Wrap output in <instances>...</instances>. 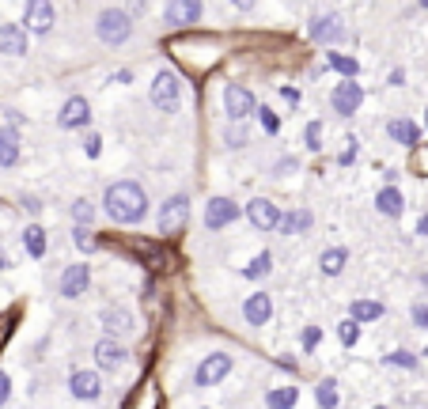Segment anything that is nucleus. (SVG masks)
Masks as SVG:
<instances>
[{
    "instance_id": "nucleus-35",
    "label": "nucleus",
    "mask_w": 428,
    "mask_h": 409,
    "mask_svg": "<svg viewBox=\"0 0 428 409\" xmlns=\"http://www.w3.org/2000/svg\"><path fill=\"white\" fill-rule=\"evenodd\" d=\"M303 145L311 148V152L322 148V121H307V129H303Z\"/></svg>"
},
{
    "instance_id": "nucleus-21",
    "label": "nucleus",
    "mask_w": 428,
    "mask_h": 409,
    "mask_svg": "<svg viewBox=\"0 0 428 409\" xmlns=\"http://www.w3.org/2000/svg\"><path fill=\"white\" fill-rule=\"evenodd\" d=\"M19 163V133L16 125L0 129V167H16Z\"/></svg>"
},
{
    "instance_id": "nucleus-33",
    "label": "nucleus",
    "mask_w": 428,
    "mask_h": 409,
    "mask_svg": "<svg viewBox=\"0 0 428 409\" xmlns=\"http://www.w3.org/2000/svg\"><path fill=\"white\" fill-rule=\"evenodd\" d=\"M224 140H227V148H243L247 140H250V129H247V121H232L224 133Z\"/></svg>"
},
{
    "instance_id": "nucleus-45",
    "label": "nucleus",
    "mask_w": 428,
    "mask_h": 409,
    "mask_svg": "<svg viewBox=\"0 0 428 409\" xmlns=\"http://www.w3.org/2000/svg\"><path fill=\"white\" fill-rule=\"evenodd\" d=\"M23 208H27V213H35V216H38V208H42V201H38V197H27V201H23Z\"/></svg>"
},
{
    "instance_id": "nucleus-52",
    "label": "nucleus",
    "mask_w": 428,
    "mask_h": 409,
    "mask_svg": "<svg viewBox=\"0 0 428 409\" xmlns=\"http://www.w3.org/2000/svg\"><path fill=\"white\" fill-rule=\"evenodd\" d=\"M376 409H387V405H376Z\"/></svg>"
},
{
    "instance_id": "nucleus-29",
    "label": "nucleus",
    "mask_w": 428,
    "mask_h": 409,
    "mask_svg": "<svg viewBox=\"0 0 428 409\" xmlns=\"http://www.w3.org/2000/svg\"><path fill=\"white\" fill-rule=\"evenodd\" d=\"M243 273H247L250 281H266L269 273H273V254H269V250H261V254H258V258H254V262L247 265Z\"/></svg>"
},
{
    "instance_id": "nucleus-48",
    "label": "nucleus",
    "mask_w": 428,
    "mask_h": 409,
    "mask_svg": "<svg viewBox=\"0 0 428 409\" xmlns=\"http://www.w3.org/2000/svg\"><path fill=\"white\" fill-rule=\"evenodd\" d=\"M129 80H133V72H129V69L125 72H114V84H129Z\"/></svg>"
},
{
    "instance_id": "nucleus-17",
    "label": "nucleus",
    "mask_w": 428,
    "mask_h": 409,
    "mask_svg": "<svg viewBox=\"0 0 428 409\" xmlns=\"http://www.w3.org/2000/svg\"><path fill=\"white\" fill-rule=\"evenodd\" d=\"M243 318H247V326H266L269 318H273V300H269V292L247 296V300H243Z\"/></svg>"
},
{
    "instance_id": "nucleus-50",
    "label": "nucleus",
    "mask_w": 428,
    "mask_h": 409,
    "mask_svg": "<svg viewBox=\"0 0 428 409\" xmlns=\"http://www.w3.org/2000/svg\"><path fill=\"white\" fill-rule=\"evenodd\" d=\"M424 129H428V110H424Z\"/></svg>"
},
{
    "instance_id": "nucleus-51",
    "label": "nucleus",
    "mask_w": 428,
    "mask_h": 409,
    "mask_svg": "<svg viewBox=\"0 0 428 409\" xmlns=\"http://www.w3.org/2000/svg\"><path fill=\"white\" fill-rule=\"evenodd\" d=\"M421 8H428V0H421Z\"/></svg>"
},
{
    "instance_id": "nucleus-28",
    "label": "nucleus",
    "mask_w": 428,
    "mask_h": 409,
    "mask_svg": "<svg viewBox=\"0 0 428 409\" xmlns=\"http://www.w3.org/2000/svg\"><path fill=\"white\" fill-rule=\"evenodd\" d=\"M23 250L30 254V258H42V254H46V231H42L38 224H30L23 231Z\"/></svg>"
},
{
    "instance_id": "nucleus-25",
    "label": "nucleus",
    "mask_w": 428,
    "mask_h": 409,
    "mask_svg": "<svg viewBox=\"0 0 428 409\" xmlns=\"http://www.w3.org/2000/svg\"><path fill=\"white\" fill-rule=\"evenodd\" d=\"M349 318L353 323H376V318H383V303L379 300H356L349 307Z\"/></svg>"
},
{
    "instance_id": "nucleus-22",
    "label": "nucleus",
    "mask_w": 428,
    "mask_h": 409,
    "mask_svg": "<svg viewBox=\"0 0 428 409\" xmlns=\"http://www.w3.org/2000/svg\"><path fill=\"white\" fill-rule=\"evenodd\" d=\"M103 326L111 330V334L118 337V334H129V330H133V315L125 311V307H103Z\"/></svg>"
},
{
    "instance_id": "nucleus-31",
    "label": "nucleus",
    "mask_w": 428,
    "mask_h": 409,
    "mask_svg": "<svg viewBox=\"0 0 428 409\" xmlns=\"http://www.w3.org/2000/svg\"><path fill=\"white\" fill-rule=\"evenodd\" d=\"M72 242H76V250H80V254H95V247H98L95 231H91V228H84V224H76V231H72Z\"/></svg>"
},
{
    "instance_id": "nucleus-13",
    "label": "nucleus",
    "mask_w": 428,
    "mask_h": 409,
    "mask_svg": "<svg viewBox=\"0 0 428 409\" xmlns=\"http://www.w3.org/2000/svg\"><path fill=\"white\" fill-rule=\"evenodd\" d=\"M201 8H205V0H167L163 19H167L171 27H190L201 19Z\"/></svg>"
},
{
    "instance_id": "nucleus-42",
    "label": "nucleus",
    "mask_w": 428,
    "mask_h": 409,
    "mask_svg": "<svg viewBox=\"0 0 428 409\" xmlns=\"http://www.w3.org/2000/svg\"><path fill=\"white\" fill-rule=\"evenodd\" d=\"M12 398V379H8V371H0V405Z\"/></svg>"
},
{
    "instance_id": "nucleus-41",
    "label": "nucleus",
    "mask_w": 428,
    "mask_h": 409,
    "mask_svg": "<svg viewBox=\"0 0 428 409\" xmlns=\"http://www.w3.org/2000/svg\"><path fill=\"white\" fill-rule=\"evenodd\" d=\"M413 326H421V330H428V303H413Z\"/></svg>"
},
{
    "instance_id": "nucleus-38",
    "label": "nucleus",
    "mask_w": 428,
    "mask_h": 409,
    "mask_svg": "<svg viewBox=\"0 0 428 409\" xmlns=\"http://www.w3.org/2000/svg\"><path fill=\"white\" fill-rule=\"evenodd\" d=\"M98 152H103V137H98V133H87L84 137V156L98 159Z\"/></svg>"
},
{
    "instance_id": "nucleus-2",
    "label": "nucleus",
    "mask_w": 428,
    "mask_h": 409,
    "mask_svg": "<svg viewBox=\"0 0 428 409\" xmlns=\"http://www.w3.org/2000/svg\"><path fill=\"white\" fill-rule=\"evenodd\" d=\"M148 99H152V106H156L159 114H174V110H179V103H182V84H179V76H174L171 69H159L156 76H152Z\"/></svg>"
},
{
    "instance_id": "nucleus-23",
    "label": "nucleus",
    "mask_w": 428,
    "mask_h": 409,
    "mask_svg": "<svg viewBox=\"0 0 428 409\" xmlns=\"http://www.w3.org/2000/svg\"><path fill=\"white\" fill-rule=\"evenodd\" d=\"M387 133H390V140H398V145H405V148H417V140H421V129H417L413 121H405V118H394L387 125Z\"/></svg>"
},
{
    "instance_id": "nucleus-46",
    "label": "nucleus",
    "mask_w": 428,
    "mask_h": 409,
    "mask_svg": "<svg viewBox=\"0 0 428 409\" xmlns=\"http://www.w3.org/2000/svg\"><path fill=\"white\" fill-rule=\"evenodd\" d=\"M232 4L239 8V12H250V8H254V4H258V0H232Z\"/></svg>"
},
{
    "instance_id": "nucleus-12",
    "label": "nucleus",
    "mask_w": 428,
    "mask_h": 409,
    "mask_svg": "<svg viewBox=\"0 0 428 409\" xmlns=\"http://www.w3.org/2000/svg\"><path fill=\"white\" fill-rule=\"evenodd\" d=\"M87 121H91V103H87L84 95L64 99V106H61V114H57V125L61 129H84Z\"/></svg>"
},
{
    "instance_id": "nucleus-32",
    "label": "nucleus",
    "mask_w": 428,
    "mask_h": 409,
    "mask_svg": "<svg viewBox=\"0 0 428 409\" xmlns=\"http://www.w3.org/2000/svg\"><path fill=\"white\" fill-rule=\"evenodd\" d=\"M337 341H342L345 349H353L356 341H360V323H353V318H342V323H337Z\"/></svg>"
},
{
    "instance_id": "nucleus-20",
    "label": "nucleus",
    "mask_w": 428,
    "mask_h": 409,
    "mask_svg": "<svg viewBox=\"0 0 428 409\" xmlns=\"http://www.w3.org/2000/svg\"><path fill=\"white\" fill-rule=\"evenodd\" d=\"M311 224H315V216L307 213V208H292V213H281L277 231H281V235H303Z\"/></svg>"
},
{
    "instance_id": "nucleus-11",
    "label": "nucleus",
    "mask_w": 428,
    "mask_h": 409,
    "mask_svg": "<svg viewBox=\"0 0 428 409\" xmlns=\"http://www.w3.org/2000/svg\"><path fill=\"white\" fill-rule=\"evenodd\" d=\"M23 30L50 35V30H53V4H50V0H27V8H23Z\"/></svg>"
},
{
    "instance_id": "nucleus-27",
    "label": "nucleus",
    "mask_w": 428,
    "mask_h": 409,
    "mask_svg": "<svg viewBox=\"0 0 428 409\" xmlns=\"http://www.w3.org/2000/svg\"><path fill=\"white\" fill-rule=\"evenodd\" d=\"M295 402H300V391H295V386H273V391L266 394L269 409H292Z\"/></svg>"
},
{
    "instance_id": "nucleus-8",
    "label": "nucleus",
    "mask_w": 428,
    "mask_h": 409,
    "mask_svg": "<svg viewBox=\"0 0 428 409\" xmlns=\"http://www.w3.org/2000/svg\"><path fill=\"white\" fill-rule=\"evenodd\" d=\"M239 216H243V208H239L232 197H213V201L205 205V228L208 231H220L227 224H235Z\"/></svg>"
},
{
    "instance_id": "nucleus-10",
    "label": "nucleus",
    "mask_w": 428,
    "mask_h": 409,
    "mask_svg": "<svg viewBox=\"0 0 428 409\" xmlns=\"http://www.w3.org/2000/svg\"><path fill=\"white\" fill-rule=\"evenodd\" d=\"M87 288H91V269H87L84 262L64 265V273H61V296L64 300H80V296H87Z\"/></svg>"
},
{
    "instance_id": "nucleus-16",
    "label": "nucleus",
    "mask_w": 428,
    "mask_h": 409,
    "mask_svg": "<svg viewBox=\"0 0 428 409\" xmlns=\"http://www.w3.org/2000/svg\"><path fill=\"white\" fill-rule=\"evenodd\" d=\"M125 357H129V352H125V345H118L114 337L95 341V364H98L103 371H118V368L125 364Z\"/></svg>"
},
{
    "instance_id": "nucleus-5",
    "label": "nucleus",
    "mask_w": 428,
    "mask_h": 409,
    "mask_svg": "<svg viewBox=\"0 0 428 409\" xmlns=\"http://www.w3.org/2000/svg\"><path fill=\"white\" fill-rule=\"evenodd\" d=\"M224 110H227V118H232V121L254 118V114H258L254 91H250V87H243V84H227V87H224Z\"/></svg>"
},
{
    "instance_id": "nucleus-40",
    "label": "nucleus",
    "mask_w": 428,
    "mask_h": 409,
    "mask_svg": "<svg viewBox=\"0 0 428 409\" xmlns=\"http://www.w3.org/2000/svg\"><path fill=\"white\" fill-rule=\"evenodd\" d=\"M413 171L417 174H428V148H421V145L413 148Z\"/></svg>"
},
{
    "instance_id": "nucleus-7",
    "label": "nucleus",
    "mask_w": 428,
    "mask_h": 409,
    "mask_svg": "<svg viewBox=\"0 0 428 409\" xmlns=\"http://www.w3.org/2000/svg\"><path fill=\"white\" fill-rule=\"evenodd\" d=\"M360 103H364V87H360L356 80H342L330 91V106L337 110V118H353L360 110Z\"/></svg>"
},
{
    "instance_id": "nucleus-24",
    "label": "nucleus",
    "mask_w": 428,
    "mask_h": 409,
    "mask_svg": "<svg viewBox=\"0 0 428 409\" xmlns=\"http://www.w3.org/2000/svg\"><path fill=\"white\" fill-rule=\"evenodd\" d=\"M345 262H349V250L345 247H330V250H322V258H318V269H322L326 277H337V273L345 269Z\"/></svg>"
},
{
    "instance_id": "nucleus-53",
    "label": "nucleus",
    "mask_w": 428,
    "mask_h": 409,
    "mask_svg": "<svg viewBox=\"0 0 428 409\" xmlns=\"http://www.w3.org/2000/svg\"><path fill=\"white\" fill-rule=\"evenodd\" d=\"M424 357H428V349H424Z\"/></svg>"
},
{
    "instance_id": "nucleus-6",
    "label": "nucleus",
    "mask_w": 428,
    "mask_h": 409,
    "mask_svg": "<svg viewBox=\"0 0 428 409\" xmlns=\"http://www.w3.org/2000/svg\"><path fill=\"white\" fill-rule=\"evenodd\" d=\"M307 38L318 42V46H337L345 38V27H342V16L326 12V16H315L311 27H307Z\"/></svg>"
},
{
    "instance_id": "nucleus-15",
    "label": "nucleus",
    "mask_w": 428,
    "mask_h": 409,
    "mask_svg": "<svg viewBox=\"0 0 428 409\" xmlns=\"http://www.w3.org/2000/svg\"><path fill=\"white\" fill-rule=\"evenodd\" d=\"M247 220H250V224H254L258 231H277L281 213H277V205H273V201H266V197H254V201L247 205Z\"/></svg>"
},
{
    "instance_id": "nucleus-43",
    "label": "nucleus",
    "mask_w": 428,
    "mask_h": 409,
    "mask_svg": "<svg viewBox=\"0 0 428 409\" xmlns=\"http://www.w3.org/2000/svg\"><path fill=\"white\" fill-rule=\"evenodd\" d=\"M345 145H349V148L342 152V156H337V163H353V159H356V140H353V137H349V140H345Z\"/></svg>"
},
{
    "instance_id": "nucleus-4",
    "label": "nucleus",
    "mask_w": 428,
    "mask_h": 409,
    "mask_svg": "<svg viewBox=\"0 0 428 409\" xmlns=\"http://www.w3.org/2000/svg\"><path fill=\"white\" fill-rule=\"evenodd\" d=\"M186 220H190V197L186 194H174L163 201L159 208V235H179V231H186Z\"/></svg>"
},
{
    "instance_id": "nucleus-18",
    "label": "nucleus",
    "mask_w": 428,
    "mask_h": 409,
    "mask_svg": "<svg viewBox=\"0 0 428 409\" xmlns=\"http://www.w3.org/2000/svg\"><path fill=\"white\" fill-rule=\"evenodd\" d=\"M0 53H8V57H23V53H27L23 23H4V27H0Z\"/></svg>"
},
{
    "instance_id": "nucleus-26",
    "label": "nucleus",
    "mask_w": 428,
    "mask_h": 409,
    "mask_svg": "<svg viewBox=\"0 0 428 409\" xmlns=\"http://www.w3.org/2000/svg\"><path fill=\"white\" fill-rule=\"evenodd\" d=\"M315 398H318V409H337L342 405V391H337V379H322L315 386Z\"/></svg>"
},
{
    "instance_id": "nucleus-39",
    "label": "nucleus",
    "mask_w": 428,
    "mask_h": 409,
    "mask_svg": "<svg viewBox=\"0 0 428 409\" xmlns=\"http://www.w3.org/2000/svg\"><path fill=\"white\" fill-rule=\"evenodd\" d=\"M318 341H322V330H318V326H307L303 334H300V345H303L307 352H311V349L318 345Z\"/></svg>"
},
{
    "instance_id": "nucleus-19",
    "label": "nucleus",
    "mask_w": 428,
    "mask_h": 409,
    "mask_svg": "<svg viewBox=\"0 0 428 409\" xmlns=\"http://www.w3.org/2000/svg\"><path fill=\"white\" fill-rule=\"evenodd\" d=\"M376 208H379L383 216L398 220V216L405 213V197H402V190H398V186H383V190L376 194Z\"/></svg>"
},
{
    "instance_id": "nucleus-44",
    "label": "nucleus",
    "mask_w": 428,
    "mask_h": 409,
    "mask_svg": "<svg viewBox=\"0 0 428 409\" xmlns=\"http://www.w3.org/2000/svg\"><path fill=\"white\" fill-rule=\"evenodd\" d=\"M387 84H390V87H402V84H405V72H402V69H394V72L387 76Z\"/></svg>"
},
{
    "instance_id": "nucleus-37",
    "label": "nucleus",
    "mask_w": 428,
    "mask_h": 409,
    "mask_svg": "<svg viewBox=\"0 0 428 409\" xmlns=\"http://www.w3.org/2000/svg\"><path fill=\"white\" fill-rule=\"evenodd\" d=\"M383 360H387L390 364V368H417V357H413V352H405V349H398V352H390V357H383Z\"/></svg>"
},
{
    "instance_id": "nucleus-34",
    "label": "nucleus",
    "mask_w": 428,
    "mask_h": 409,
    "mask_svg": "<svg viewBox=\"0 0 428 409\" xmlns=\"http://www.w3.org/2000/svg\"><path fill=\"white\" fill-rule=\"evenodd\" d=\"M72 220H76V224H91V220H95V201H87V197H80V201H72Z\"/></svg>"
},
{
    "instance_id": "nucleus-30",
    "label": "nucleus",
    "mask_w": 428,
    "mask_h": 409,
    "mask_svg": "<svg viewBox=\"0 0 428 409\" xmlns=\"http://www.w3.org/2000/svg\"><path fill=\"white\" fill-rule=\"evenodd\" d=\"M330 69H334V72H342L345 80H356L360 61H356V57H349V53H330Z\"/></svg>"
},
{
    "instance_id": "nucleus-49",
    "label": "nucleus",
    "mask_w": 428,
    "mask_h": 409,
    "mask_svg": "<svg viewBox=\"0 0 428 409\" xmlns=\"http://www.w3.org/2000/svg\"><path fill=\"white\" fill-rule=\"evenodd\" d=\"M417 235H428V216H421V224H417Z\"/></svg>"
},
{
    "instance_id": "nucleus-14",
    "label": "nucleus",
    "mask_w": 428,
    "mask_h": 409,
    "mask_svg": "<svg viewBox=\"0 0 428 409\" xmlns=\"http://www.w3.org/2000/svg\"><path fill=\"white\" fill-rule=\"evenodd\" d=\"M69 391H72V398H80V402H98V398H103V379H98L95 371H72Z\"/></svg>"
},
{
    "instance_id": "nucleus-3",
    "label": "nucleus",
    "mask_w": 428,
    "mask_h": 409,
    "mask_svg": "<svg viewBox=\"0 0 428 409\" xmlns=\"http://www.w3.org/2000/svg\"><path fill=\"white\" fill-rule=\"evenodd\" d=\"M95 35L106 42V46H122V42H129V35H133V19H129V12H122V8H106V12H98L95 19Z\"/></svg>"
},
{
    "instance_id": "nucleus-1",
    "label": "nucleus",
    "mask_w": 428,
    "mask_h": 409,
    "mask_svg": "<svg viewBox=\"0 0 428 409\" xmlns=\"http://www.w3.org/2000/svg\"><path fill=\"white\" fill-rule=\"evenodd\" d=\"M103 208L114 224H140L148 216V194L140 190V182L133 179H122L114 186H106L103 194Z\"/></svg>"
},
{
    "instance_id": "nucleus-9",
    "label": "nucleus",
    "mask_w": 428,
    "mask_h": 409,
    "mask_svg": "<svg viewBox=\"0 0 428 409\" xmlns=\"http://www.w3.org/2000/svg\"><path fill=\"white\" fill-rule=\"evenodd\" d=\"M227 371H232V357H227V352H213V357H205L201 364H197L193 383L197 386H216Z\"/></svg>"
},
{
    "instance_id": "nucleus-36",
    "label": "nucleus",
    "mask_w": 428,
    "mask_h": 409,
    "mask_svg": "<svg viewBox=\"0 0 428 409\" xmlns=\"http://www.w3.org/2000/svg\"><path fill=\"white\" fill-rule=\"evenodd\" d=\"M258 118H261V129L269 133H281V118H277V110H269V106H258Z\"/></svg>"
},
{
    "instance_id": "nucleus-47",
    "label": "nucleus",
    "mask_w": 428,
    "mask_h": 409,
    "mask_svg": "<svg viewBox=\"0 0 428 409\" xmlns=\"http://www.w3.org/2000/svg\"><path fill=\"white\" fill-rule=\"evenodd\" d=\"M0 269H12V254L8 250H0Z\"/></svg>"
}]
</instances>
